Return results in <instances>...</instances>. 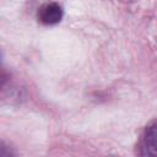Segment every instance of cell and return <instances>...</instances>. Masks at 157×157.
I'll return each mask as SVG.
<instances>
[{"label": "cell", "mask_w": 157, "mask_h": 157, "mask_svg": "<svg viewBox=\"0 0 157 157\" xmlns=\"http://www.w3.org/2000/svg\"><path fill=\"white\" fill-rule=\"evenodd\" d=\"M140 155L141 157H157V119L144 130L140 141Z\"/></svg>", "instance_id": "1"}, {"label": "cell", "mask_w": 157, "mask_h": 157, "mask_svg": "<svg viewBox=\"0 0 157 157\" xmlns=\"http://www.w3.org/2000/svg\"><path fill=\"white\" fill-rule=\"evenodd\" d=\"M63 15V7L58 2H49L39 9L38 20L43 25H55L61 21Z\"/></svg>", "instance_id": "2"}, {"label": "cell", "mask_w": 157, "mask_h": 157, "mask_svg": "<svg viewBox=\"0 0 157 157\" xmlns=\"http://www.w3.org/2000/svg\"><path fill=\"white\" fill-rule=\"evenodd\" d=\"M1 157H13L11 151L5 146L4 142H1Z\"/></svg>", "instance_id": "3"}]
</instances>
